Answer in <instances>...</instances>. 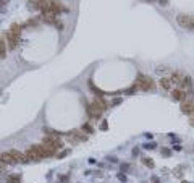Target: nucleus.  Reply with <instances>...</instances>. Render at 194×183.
I'll return each mask as SVG.
<instances>
[{"label":"nucleus","mask_w":194,"mask_h":183,"mask_svg":"<svg viewBox=\"0 0 194 183\" xmlns=\"http://www.w3.org/2000/svg\"><path fill=\"white\" fill-rule=\"evenodd\" d=\"M172 99H173V101H180V102L186 101V91L181 89V88L173 89V91H172Z\"/></svg>","instance_id":"8"},{"label":"nucleus","mask_w":194,"mask_h":183,"mask_svg":"<svg viewBox=\"0 0 194 183\" xmlns=\"http://www.w3.org/2000/svg\"><path fill=\"white\" fill-rule=\"evenodd\" d=\"M142 162H144V165H147V167H154V161L152 159H142Z\"/></svg>","instance_id":"15"},{"label":"nucleus","mask_w":194,"mask_h":183,"mask_svg":"<svg viewBox=\"0 0 194 183\" xmlns=\"http://www.w3.org/2000/svg\"><path fill=\"white\" fill-rule=\"evenodd\" d=\"M7 41H8V47L10 49H16V45H18V41H20V36L18 34H13V32H10L7 34Z\"/></svg>","instance_id":"9"},{"label":"nucleus","mask_w":194,"mask_h":183,"mask_svg":"<svg viewBox=\"0 0 194 183\" xmlns=\"http://www.w3.org/2000/svg\"><path fill=\"white\" fill-rule=\"evenodd\" d=\"M176 21H178V25L181 28H191L192 29V26H194V18L189 15H178L176 16Z\"/></svg>","instance_id":"5"},{"label":"nucleus","mask_w":194,"mask_h":183,"mask_svg":"<svg viewBox=\"0 0 194 183\" xmlns=\"http://www.w3.org/2000/svg\"><path fill=\"white\" fill-rule=\"evenodd\" d=\"M71 136H75V138H76V139H79V141H84V139H86V135H84V133H81L79 130L71 131Z\"/></svg>","instance_id":"14"},{"label":"nucleus","mask_w":194,"mask_h":183,"mask_svg":"<svg viewBox=\"0 0 194 183\" xmlns=\"http://www.w3.org/2000/svg\"><path fill=\"white\" fill-rule=\"evenodd\" d=\"M149 2H155V0H149ZM157 2H160V0H157Z\"/></svg>","instance_id":"21"},{"label":"nucleus","mask_w":194,"mask_h":183,"mask_svg":"<svg viewBox=\"0 0 194 183\" xmlns=\"http://www.w3.org/2000/svg\"><path fill=\"white\" fill-rule=\"evenodd\" d=\"M136 88L141 91H152L155 88V84H154V79H151L149 76L139 75L138 79H136Z\"/></svg>","instance_id":"2"},{"label":"nucleus","mask_w":194,"mask_h":183,"mask_svg":"<svg viewBox=\"0 0 194 183\" xmlns=\"http://www.w3.org/2000/svg\"><path fill=\"white\" fill-rule=\"evenodd\" d=\"M170 79H172V83H178V84H183V81H185V76L181 75V73H173V75L170 76Z\"/></svg>","instance_id":"12"},{"label":"nucleus","mask_w":194,"mask_h":183,"mask_svg":"<svg viewBox=\"0 0 194 183\" xmlns=\"http://www.w3.org/2000/svg\"><path fill=\"white\" fill-rule=\"evenodd\" d=\"M107 109V104L102 99H94L92 104L88 105V115L91 118H100L102 112H104Z\"/></svg>","instance_id":"1"},{"label":"nucleus","mask_w":194,"mask_h":183,"mask_svg":"<svg viewBox=\"0 0 194 183\" xmlns=\"http://www.w3.org/2000/svg\"><path fill=\"white\" fill-rule=\"evenodd\" d=\"M162 152H163V154H165V156H170V151H168V149H163V151H162Z\"/></svg>","instance_id":"19"},{"label":"nucleus","mask_w":194,"mask_h":183,"mask_svg":"<svg viewBox=\"0 0 194 183\" xmlns=\"http://www.w3.org/2000/svg\"><path fill=\"white\" fill-rule=\"evenodd\" d=\"M102 130H107V122H102Z\"/></svg>","instance_id":"18"},{"label":"nucleus","mask_w":194,"mask_h":183,"mask_svg":"<svg viewBox=\"0 0 194 183\" xmlns=\"http://www.w3.org/2000/svg\"><path fill=\"white\" fill-rule=\"evenodd\" d=\"M31 149L37 154V157L39 159H42V157H50V156H54V152H50L47 147H45L44 144H34L31 146Z\"/></svg>","instance_id":"4"},{"label":"nucleus","mask_w":194,"mask_h":183,"mask_svg":"<svg viewBox=\"0 0 194 183\" xmlns=\"http://www.w3.org/2000/svg\"><path fill=\"white\" fill-rule=\"evenodd\" d=\"M0 170H2V167H0Z\"/></svg>","instance_id":"22"},{"label":"nucleus","mask_w":194,"mask_h":183,"mask_svg":"<svg viewBox=\"0 0 194 183\" xmlns=\"http://www.w3.org/2000/svg\"><path fill=\"white\" fill-rule=\"evenodd\" d=\"M172 79H170V78H167V76H163L162 79H160V88L162 89H167V91H170V89H172Z\"/></svg>","instance_id":"11"},{"label":"nucleus","mask_w":194,"mask_h":183,"mask_svg":"<svg viewBox=\"0 0 194 183\" xmlns=\"http://www.w3.org/2000/svg\"><path fill=\"white\" fill-rule=\"evenodd\" d=\"M5 55H7V42L0 37V59H5Z\"/></svg>","instance_id":"13"},{"label":"nucleus","mask_w":194,"mask_h":183,"mask_svg":"<svg viewBox=\"0 0 194 183\" xmlns=\"http://www.w3.org/2000/svg\"><path fill=\"white\" fill-rule=\"evenodd\" d=\"M42 144L47 147L50 152H54V154H55V151H58L60 147L63 146V144H62V141L57 138V136H47V138H44V143H42Z\"/></svg>","instance_id":"3"},{"label":"nucleus","mask_w":194,"mask_h":183,"mask_svg":"<svg viewBox=\"0 0 194 183\" xmlns=\"http://www.w3.org/2000/svg\"><path fill=\"white\" fill-rule=\"evenodd\" d=\"M180 107H181V112L186 113V115H191V113L194 112V102H192V101H189V99L183 101Z\"/></svg>","instance_id":"7"},{"label":"nucleus","mask_w":194,"mask_h":183,"mask_svg":"<svg viewBox=\"0 0 194 183\" xmlns=\"http://www.w3.org/2000/svg\"><path fill=\"white\" fill-rule=\"evenodd\" d=\"M189 117H191V125H194V112L191 113V115H189Z\"/></svg>","instance_id":"17"},{"label":"nucleus","mask_w":194,"mask_h":183,"mask_svg":"<svg viewBox=\"0 0 194 183\" xmlns=\"http://www.w3.org/2000/svg\"><path fill=\"white\" fill-rule=\"evenodd\" d=\"M83 130H86L88 133H92V128H91L89 125H84V127H83Z\"/></svg>","instance_id":"16"},{"label":"nucleus","mask_w":194,"mask_h":183,"mask_svg":"<svg viewBox=\"0 0 194 183\" xmlns=\"http://www.w3.org/2000/svg\"><path fill=\"white\" fill-rule=\"evenodd\" d=\"M183 183H186V181H183Z\"/></svg>","instance_id":"24"},{"label":"nucleus","mask_w":194,"mask_h":183,"mask_svg":"<svg viewBox=\"0 0 194 183\" xmlns=\"http://www.w3.org/2000/svg\"><path fill=\"white\" fill-rule=\"evenodd\" d=\"M152 181L154 183H159V178H157V177H152Z\"/></svg>","instance_id":"20"},{"label":"nucleus","mask_w":194,"mask_h":183,"mask_svg":"<svg viewBox=\"0 0 194 183\" xmlns=\"http://www.w3.org/2000/svg\"><path fill=\"white\" fill-rule=\"evenodd\" d=\"M8 152L11 154V157H13L16 162H21V164H26V162H29V159H28V156H26V154H23V152H20V151H16V149H11V151H8Z\"/></svg>","instance_id":"6"},{"label":"nucleus","mask_w":194,"mask_h":183,"mask_svg":"<svg viewBox=\"0 0 194 183\" xmlns=\"http://www.w3.org/2000/svg\"><path fill=\"white\" fill-rule=\"evenodd\" d=\"M192 29H194V26H192Z\"/></svg>","instance_id":"23"},{"label":"nucleus","mask_w":194,"mask_h":183,"mask_svg":"<svg viewBox=\"0 0 194 183\" xmlns=\"http://www.w3.org/2000/svg\"><path fill=\"white\" fill-rule=\"evenodd\" d=\"M0 164H5V165H11V164H16V161L11 157L10 152H2L0 154Z\"/></svg>","instance_id":"10"}]
</instances>
